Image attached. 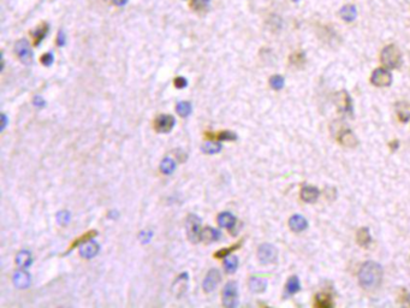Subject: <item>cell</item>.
I'll use <instances>...</instances> for the list:
<instances>
[{
	"label": "cell",
	"mask_w": 410,
	"mask_h": 308,
	"mask_svg": "<svg viewBox=\"0 0 410 308\" xmlns=\"http://www.w3.org/2000/svg\"><path fill=\"white\" fill-rule=\"evenodd\" d=\"M383 278V269L379 264L368 262L364 264L358 273L360 284L365 289H374L380 284Z\"/></svg>",
	"instance_id": "cell-1"
},
{
	"label": "cell",
	"mask_w": 410,
	"mask_h": 308,
	"mask_svg": "<svg viewBox=\"0 0 410 308\" xmlns=\"http://www.w3.org/2000/svg\"><path fill=\"white\" fill-rule=\"evenodd\" d=\"M408 303H409V306H410V295L408 296Z\"/></svg>",
	"instance_id": "cell-44"
},
{
	"label": "cell",
	"mask_w": 410,
	"mask_h": 308,
	"mask_svg": "<svg viewBox=\"0 0 410 308\" xmlns=\"http://www.w3.org/2000/svg\"><path fill=\"white\" fill-rule=\"evenodd\" d=\"M299 289H301V284H299L298 278L296 277V276L290 278L288 281V283H286L285 290H286V294H288V295L296 294L299 290Z\"/></svg>",
	"instance_id": "cell-25"
},
{
	"label": "cell",
	"mask_w": 410,
	"mask_h": 308,
	"mask_svg": "<svg viewBox=\"0 0 410 308\" xmlns=\"http://www.w3.org/2000/svg\"><path fill=\"white\" fill-rule=\"evenodd\" d=\"M381 62L384 67L389 69H395L398 67L400 62V52L395 45L386 46L381 52Z\"/></svg>",
	"instance_id": "cell-3"
},
{
	"label": "cell",
	"mask_w": 410,
	"mask_h": 308,
	"mask_svg": "<svg viewBox=\"0 0 410 308\" xmlns=\"http://www.w3.org/2000/svg\"><path fill=\"white\" fill-rule=\"evenodd\" d=\"M177 113L179 116H182V117H188L189 115H190L191 111H192V108H191V104L188 102V101H181L177 104Z\"/></svg>",
	"instance_id": "cell-30"
},
{
	"label": "cell",
	"mask_w": 410,
	"mask_h": 308,
	"mask_svg": "<svg viewBox=\"0 0 410 308\" xmlns=\"http://www.w3.org/2000/svg\"><path fill=\"white\" fill-rule=\"evenodd\" d=\"M14 284L18 289H27L30 285V275L24 270H18L14 275Z\"/></svg>",
	"instance_id": "cell-13"
},
{
	"label": "cell",
	"mask_w": 410,
	"mask_h": 308,
	"mask_svg": "<svg viewBox=\"0 0 410 308\" xmlns=\"http://www.w3.org/2000/svg\"><path fill=\"white\" fill-rule=\"evenodd\" d=\"M175 118L171 115H159L154 121V128L158 133H170L175 127Z\"/></svg>",
	"instance_id": "cell-6"
},
{
	"label": "cell",
	"mask_w": 410,
	"mask_h": 308,
	"mask_svg": "<svg viewBox=\"0 0 410 308\" xmlns=\"http://www.w3.org/2000/svg\"><path fill=\"white\" fill-rule=\"evenodd\" d=\"M95 235H96V231H90V232H88V234H84L83 236H82V237L77 238V240H75L74 243L71 244V247L69 248L68 253L70 252V250L72 249V248H75V247H76L77 244H81V243H83V242H86V241H89V240H91V238H93L94 236H95Z\"/></svg>",
	"instance_id": "cell-32"
},
{
	"label": "cell",
	"mask_w": 410,
	"mask_h": 308,
	"mask_svg": "<svg viewBox=\"0 0 410 308\" xmlns=\"http://www.w3.org/2000/svg\"><path fill=\"white\" fill-rule=\"evenodd\" d=\"M111 2H112V4H115L117 6H123V5L127 4L128 0H111Z\"/></svg>",
	"instance_id": "cell-42"
},
{
	"label": "cell",
	"mask_w": 410,
	"mask_h": 308,
	"mask_svg": "<svg viewBox=\"0 0 410 308\" xmlns=\"http://www.w3.org/2000/svg\"><path fill=\"white\" fill-rule=\"evenodd\" d=\"M224 267H225L226 272L233 273L237 270L238 267V259L237 256H228L224 262Z\"/></svg>",
	"instance_id": "cell-29"
},
{
	"label": "cell",
	"mask_w": 410,
	"mask_h": 308,
	"mask_svg": "<svg viewBox=\"0 0 410 308\" xmlns=\"http://www.w3.org/2000/svg\"><path fill=\"white\" fill-rule=\"evenodd\" d=\"M57 221L63 226L68 225L69 222H70V213L68 211H61V212L57 215Z\"/></svg>",
	"instance_id": "cell-34"
},
{
	"label": "cell",
	"mask_w": 410,
	"mask_h": 308,
	"mask_svg": "<svg viewBox=\"0 0 410 308\" xmlns=\"http://www.w3.org/2000/svg\"><path fill=\"white\" fill-rule=\"evenodd\" d=\"M289 225H290V228H291V230L299 232V231H303L307 229L308 223H307V221H305V218H303L302 216H294L290 218Z\"/></svg>",
	"instance_id": "cell-16"
},
{
	"label": "cell",
	"mask_w": 410,
	"mask_h": 308,
	"mask_svg": "<svg viewBox=\"0 0 410 308\" xmlns=\"http://www.w3.org/2000/svg\"><path fill=\"white\" fill-rule=\"evenodd\" d=\"M99 244L94 240H89L82 243V246L80 247V254L84 259H91V258H94L99 253Z\"/></svg>",
	"instance_id": "cell-11"
},
{
	"label": "cell",
	"mask_w": 410,
	"mask_h": 308,
	"mask_svg": "<svg viewBox=\"0 0 410 308\" xmlns=\"http://www.w3.org/2000/svg\"><path fill=\"white\" fill-rule=\"evenodd\" d=\"M397 115L402 122H408L410 119V104L399 102L397 105Z\"/></svg>",
	"instance_id": "cell-24"
},
{
	"label": "cell",
	"mask_w": 410,
	"mask_h": 308,
	"mask_svg": "<svg viewBox=\"0 0 410 308\" xmlns=\"http://www.w3.org/2000/svg\"><path fill=\"white\" fill-rule=\"evenodd\" d=\"M319 194H320L319 190H318L317 188L307 185V187H304L303 189H302L301 197L305 201V202H314V201L319 197Z\"/></svg>",
	"instance_id": "cell-19"
},
{
	"label": "cell",
	"mask_w": 410,
	"mask_h": 308,
	"mask_svg": "<svg viewBox=\"0 0 410 308\" xmlns=\"http://www.w3.org/2000/svg\"><path fill=\"white\" fill-rule=\"evenodd\" d=\"M357 241L361 246H367L371 242V235L367 229H361L357 232Z\"/></svg>",
	"instance_id": "cell-31"
},
{
	"label": "cell",
	"mask_w": 410,
	"mask_h": 308,
	"mask_svg": "<svg viewBox=\"0 0 410 308\" xmlns=\"http://www.w3.org/2000/svg\"><path fill=\"white\" fill-rule=\"evenodd\" d=\"M15 52L23 64L29 65L33 62V52H31L29 42L26 39H22L16 43Z\"/></svg>",
	"instance_id": "cell-5"
},
{
	"label": "cell",
	"mask_w": 410,
	"mask_h": 308,
	"mask_svg": "<svg viewBox=\"0 0 410 308\" xmlns=\"http://www.w3.org/2000/svg\"><path fill=\"white\" fill-rule=\"evenodd\" d=\"M185 229L187 235L190 242L197 243L201 241V234H202V226H201V219L196 215H189L185 221Z\"/></svg>",
	"instance_id": "cell-2"
},
{
	"label": "cell",
	"mask_w": 410,
	"mask_h": 308,
	"mask_svg": "<svg viewBox=\"0 0 410 308\" xmlns=\"http://www.w3.org/2000/svg\"><path fill=\"white\" fill-rule=\"evenodd\" d=\"M201 150L206 154H216L222 150V144L218 142H206L202 144Z\"/></svg>",
	"instance_id": "cell-28"
},
{
	"label": "cell",
	"mask_w": 410,
	"mask_h": 308,
	"mask_svg": "<svg viewBox=\"0 0 410 308\" xmlns=\"http://www.w3.org/2000/svg\"><path fill=\"white\" fill-rule=\"evenodd\" d=\"M175 86H176V88H178V89H182V88H185L187 87V84H188V82H187V80H185L184 77H181V76H178L177 78H176L175 80Z\"/></svg>",
	"instance_id": "cell-38"
},
{
	"label": "cell",
	"mask_w": 410,
	"mask_h": 308,
	"mask_svg": "<svg viewBox=\"0 0 410 308\" xmlns=\"http://www.w3.org/2000/svg\"><path fill=\"white\" fill-rule=\"evenodd\" d=\"M2 119H3V124H2V131L4 130L6 124H8V121H6V115H2Z\"/></svg>",
	"instance_id": "cell-43"
},
{
	"label": "cell",
	"mask_w": 410,
	"mask_h": 308,
	"mask_svg": "<svg viewBox=\"0 0 410 308\" xmlns=\"http://www.w3.org/2000/svg\"><path fill=\"white\" fill-rule=\"evenodd\" d=\"M222 237V234L216 229L210 228V226H206V228L202 229V234H201V240L206 241V242H213V241H218L219 238Z\"/></svg>",
	"instance_id": "cell-20"
},
{
	"label": "cell",
	"mask_w": 410,
	"mask_h": 308,
	"mask_svg": "<svg viewBox=\"0 0 410 308\" xmlns=\"http://www.w3.org/2000/svg\"><path fill=\"white\" fill-rule=\"evenodd\" d=\"M392 82V76L386 69H377L372 75V83L377 87H387Z\"/></svg>",
	"instance_id": "cell-9"
},
{
	"label": "cell",
	"mask_w": 410,
	"mask_h": 308,
	"mask_svg": "<svg viewBox=\"0 0 410 308\" xmlns=\"http://www.w3.org/2000/svg\"><path fill=\"white\" fill-rule=\"evenodd\" d=\"M45 100L42 99V96H39L36 95L35 98H34V105L37 106V108H43L45 106Z\"/></svg>",
	"instance_id": "cell-40"
},
{
	"label": "cell",
	"mask_w": 410,
	"mask_h": 308,
	"mask_svg": "<svg viewBox=\"0 0 410 308\" xmlns=\"http://www.w3.org/2000/svg\"><path fill=\"white\" fill-rule=\"evenodd\" d=\"M270 84L273 89H282L284 86V78L279 75H276V76H272L270 80Z\"/></svg>",
	"instance_id": "cell-35"
},
{
	"label": "cell",
	"mask_w": 410,
	"mask_h": 308,
	"mask_svg": "<svg viewBox=\"0 0 410 308\" xmlns=\"http://www.w3.org/2000/svg\"><path fill=\"white\" fill-rule=\"evenodd\" d=\"M238 247H241V243L233 244V246L229 247V248H224V249H220L216 254H214V258H225V256H228L229 254H231L233 250L237 249Z\"/></svg>",
	"instance_id": "cell-33"
},
{
	"label": "cell",
	"mask_w": 410,
	"mask_h": 308,
	"mask_svg": "<svg viewBox=\"0 0 410 308\" xmlns=\"http://www.w3.org/2000/svg\"><path fill=\"white\" fill-rule=\"evenodd\" d=\"M294 2H298V0H294Z\"/></svg>",
	"instance_id": "cell-45"
},
{
	"label": "cell",
	"mask_w": 410,
	"mask_h": 308,
	"mask_svg": "<svg viewBox=\"0 0 410 308\" xmlns=\"http://www.w3.org/2000/svg\"><path fill=\"white\" fill-rule=\"evenodd\" d=\"M220 279H222V275L217 269H212L208 271V273L204 277L203 281V290L206 293H212V291L216 290V288L218 287Z\"/></svg>",
	"instance_id": "cell-7"
},
{
	"label": "cell",
	"mask_w": 410,
	"mask_h": 308,
	"mask_svg": "<svg viewBox=\"0 0 410 308\" xmlns=\"http://www.w3.org/2000/svg\"><path fill=\"white\" fill-rule=\"evenodd\" d=\"M339 141L340 143L344 144L346 147H355L357 144V139H356L355 134L351 130H349V129H345L344 131H342V134L339 136Z\"/></svg>",
	"instance_id": "cell-18"
},
{
	"label": "cell",
	"mask_w": 410,
	"mask_h": 308,
	"mask_svg": "<svg viewBox=\"0 0 410 308\" xmlns=\"http://www.w3.org/2000/svg\"><path fill=\"white\" fill-rule=\"evenodd\" d=\"M57 43H58L59 46H63L65 43V35L63 31H61V33L58 34V36H57Z\"/></svg>",
	"instance_id": "cell-41"
},
{
	"label": "cell",
	"mask_w": 410,
	"mask_h": 308,
	"mask_svg": "<svg viewBox=\"0 0 410 308\" xmlns=\"http://www.w3.org/2000/svg\"><path fill=\"white\" fill-rule=\"evenodd\" d=\"M236 217L230 212H223L218 216V224L220 228H225L229 229L230 232L233 230V226L236 225Z\"/></svg>",
	"instance_id": "cell-14"
},
{
	"label": "cell",
	"mask_w": 410,
	"mask_h": 308,
	"mask_svg": "<svg viewBox=\"0 0 410 308\" xmlns=\"http://www.w3.org/2000/svg\"><path fill=\"white\" fill-rule=\"evenodd\" d=\"M152 232L150 231H142L140 234V240L142 243H147V242H149L150 237H152Z\"/></svg>",
	"instance_id": "cell-39"
},
{
	"label": "cell",
	"mask_w": 410,
	"mask_h": 308,
	"mask_svg": "<svg viewBox=\"0 0 410 308\" xmlns=\"http://www.w3.org/2000/svg\"><path fill=\"white\" fill-rule=\"evenodd\" d=\"M249 288L253 293H264L265 289L267 288V281L261 277H251L249 279Z\"/></svg>",
	"instance_id": "cell-15"
},
{
	"label": "cell",
	"mask_w": 410,
	"mask_h": 308,
	"mask_svg": "<svg viewBox=\"0 0 410 308\" xmlns=\"http://www.w3.org/2000/svg\"><path fill=\"white\" fill-rule=\"evenodd\" d=\"M237 284L236 282H229L223 289V304L225 307L232 308L237 306Z\"/></svg>",
	"instance_id": "cell-4"
},
{
	"label": "cell",
	"mask_w": 410,
	"mask_h": 308,
	"mask_svg": "<svg viewBox=\"0 0 410 308\" xmlns=\"http://www.w3.org/2000/svg\"><path fill=\"white\" fill-rule=\"evenodd\" d=\"M336 105L338 106L340 112L345 113V115L352 113V102L346 92H339L336 94Z\"/></svg>",
	"instance_id": "cell-10"
},
{
	"label": "cell",
	"mask_w": 410,
	"mask_h": 308,
	"mask_svg": "<svg viewBox=\"0 0 410 308\" xmlns=\"http://www.w3.org/2000/svg\"><path fill=\"white\" fill-rule=\"evenodd\" d=\"M16 264L21 267V269H27L31 265V254L28 250H21L20 253L16 256Z\"/></svg>",
	"instance_id": "cell-22"
},
{
	"label": "cell",
	"mask_w": 410,
	"mask_h": 308,
	"mask_svg": "<svg viewBox=\"0 0 410 308\" xmlns=\"http://www.w3.org/2000/svg\"><path fill=\"white\" fill-rule=\"evenodd\" d=\"M340 16L345 22H352L357 16V11L354 5H345L340 10Z\"/></svg>",
	"instance_id": "cell-23"
},
{
	"label": "cell",
	"mask_w": 410,
	"mask_h": 308,
	"mask_svg": "<svg viewBox=\"0 0 410 308\" xmlns=\"http://www.w3.org/2000/svg\"><path fill=\"white\" fill-rule=\"evenodd\" d=\"M211 0H191L190 5L196 12H204L210 9Z\"/></svg>",
	"instance_id": "cell-27"
},
{
	"label": "cell",
	"mask_w": 410,
	"mask_h": 308,
	"mask_svg": "<svg viewBox=\"0 0 410 308\" xmlns=\"http://www.w3.org/2000/svg\"><path fill=\"white\" fill-rule=\"evenodd\" d=\"M208 139H216L218 141H235L237 140V135L233 131L229 130H224V131H218V133H206Z\"/></svg>",
	"instance_id": "cell-17"
},
{
	"label": "cell",
	"mask_w": 410,
	"mask_h": 308,
	"mask_svg": "<svg viewBox=\"0 0 410 308\" xmlns=\"http://www.w3.org/2000/svg\"><path fill=\"white\" fill-rule=\"evenodd\" d=\"M188 279H189V277H188L187 273H182V275L179 276V277L175 281V283L172 284V291L177 297H181L182 295L187 291Z\"/></svg>",
	"instance_id": "cell-12"
},
{
	"label": "cell",
	"mask_w": 410,
	"mask_h": 308,
	"mask_svg": "<svg viewBox=\"0 0 410 308\" xmlns=\"http://www.w3.org/2000/svg\"><path fill=\"white\" fill-rule=\"evenodd\" d=\"M331 304H332V302H331L329 296H326L325 294L317 295V306H319V307H331Z\"/></svg>",
	"instance_id": "cell-36"
},
{
	"label": "cell",
	"mask_w": 410,
	"mask_h": 308,
	"mask_svg": "<svg viewBox=\"0 0 410 308\" xmlns=\"http://www.w3.org/2000/svg\"><path fill=\"white\" fill-rule=\"evenodd\" d=\"M176 169L175 160L171 158H165L160 164V171L165 175H171Z\"/></svg>",
	"instance_id": "cell-26"
},
{
	"label": "cell",
	"mask_w": 410,
	"mask_h": 308,
	"mask_svg": "<svg viewBox=\"0 0 410 308\" xmlns=\"http://www.w3.org/2000/svg\"><path fill=\"white\" fill-rule=\"evenodd\" d=\"M47 31H48V26H47L46 23H42L41 26L37 27L36 29L33 31V33H31V36H33V40H34V45L35 46L40 45L41 41L45 39Z\"/></svg>",
	"instance_id": "cell-21"
},
{
	"label": "cell",
	"mask_w": 410,
	"mask_h": 308,
	"mask_svg": "<svg viewBox=\"0 0 410 308\" xmlns=\"http://www.w3.org/2000/svg\"><path fill=\"white\" fill-rule=\"evenodd\" d=\"M258 256L263 264H270L276 262L277 259V249L272 244L265 243L263 246L259 247Z\"/></svg>",
	"instance_id": "cell-8"
},
{
	"label": "cell",
	"mask_w": 410,
	"mask_h": 308,
	"mask_svg": "<svg viewBox=\"0 0 410 308\" xmlns=\"http://www.w3.org/2000/svg\"><path fill=\"white\" fill-rule=\"evenodd\" d=\"M41 63H42L45 67H49V65H52V63H53L52 53H46V55H43L42 57H41Z\"/></svg>",
	"instance_id": "cell-37"
}]
</instances>
